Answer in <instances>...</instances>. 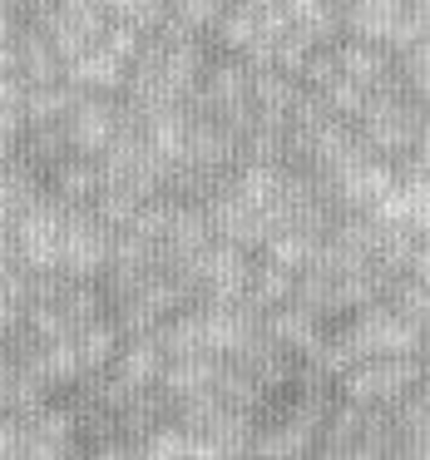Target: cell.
I'll use <instances>...</instances> for the list:
<instances>
[{
    "label": "cell",
    "mask_w": 430,
    "mask_h": 460,
    "mask_svg": "<svg viewBox=\"0 0 430 460\" xmlns=\"http://www.w3.org/2000/svg\"><path fill=\"white\" fill-rule=\"evenodd\" d=\"M426 361L420 351H396V357H366L356 367H347L337 376V386L347 391V401H361V406H396L410 386L420 381Z\"/></svg>",
    "instance_id": "1"
},
{
    "label": "cell",
    "mask_w": 430,
    "mask_h": 460,
    "mask_svg": "<svg viewBox=\"0 0 430 460\" xmlns=\"http://www.w3.org/2000/svg\"><path fill=\"white\" fill-rule=\"evenodd\" d=\"M341 341L351 347V357H396V351H420L426 347V327L406 322L396 307H381V302H366V307L351 317V327L341 332Z\"/></svg>",
    "instance_id": "2"
},
{
    "label": "cell",
    "mask_w": 430,
    "mask_h": 460,
    "mask_svg": "<svg viewBox=\"0 0 430 460\" xmlns=\"http://www.w3.org/2000/svg\"><path fill=\"white\" fill-rule=\"evenodd\" d=\"M65 218L55 203H31V208L15 218V252L31 272H55L65 252Z\"/></svg>",
    "instance_id": "3"
},
{
    "label": "cell",
    "mask_w": 430,
    "mask_h": 460,
    "mask_svg": "<svg viewBox=\"0 0 430 460\" xmlns=\"http://www.w3.org/2000/svg\"><path fill=\"white\" fill-rule=\"evenodd\" d=\"M104 11L94 5V0H50L40 11V31L55 40V50L65 55V60H75V55H84L90 45H100L104 35Z\"/></svg>",
    "instance_id": "4"
},
{
    "label": "cell",
    "mask_w": 430,
    "mask_h": 460,
    "mask_svg": "<svg viewBox=\"0 0 430 460\" xmlns=\"http://www.w3.org/2000/svg\"><path fill=\"white\" fill-rule=\"evenodd\" d=\"M114 258V238H110V223L100 213H70L65 218V252H60V268L70 278H94L104 272Z\"/></svg>",
    "instance_id": "5"
},
{
    "label": "cell",
    "mask_w": 430,
    "mask_h": 460,
    "mask_svg": "<svg viewBox=\"0 0 430 460\" xmlns=\"http://www.w3.org/2000/svg\"><path fill=\"white\" fill-rule=\"evenodd\" d=\"M361 129H366V144L381 154H406L420 144L426 134V114L406 100H371L366 114H361Z\"/></svg>",
    "instance_id": "6"
},
{
    "label": "cell",
    "mask_w": 430,
    "mask_h": 460,
    "mask_svg": "<svg viewBox=\"0 0 430 460\" xmlns=\"http://www.w3.org/2000/svg\"><path fill=\"white\" fill-rule=\"evenodd\" d=\"M203 100L233 129H248L258 119V94H252V65H213L208 80H203Z\"/></svg>",
    "instance_id": "7"
},
{
    "label": "cell",
    "mask_w": 430,
    "mask_h": 460,
    "mask_svg": "<svg viewBox=\"0 0 430 460\" xmlns=\"http://www.w3.org/2000/svg\"><path fill=\"white\" fill-rule=\"evenodd\" d=\"M189 272H193V282L208 288L213 302H238V297H248V288H252L248 258H242V248L228 238H223L218 248H203L198 258L189 262Z\"/></svg>",
    "instance_id": "8"
},
{
    "label": "cell",
    "mask_w": 430,
    "mask_h": 460,
    "mask_svg": "<svg viewBox=\"0 0 430 460\" xmlns=\"http://www.w3.org/2000/svg\"><path fill=\"white\" fill-rule=\"evenodd\" d=\"M65 134H70L75 154L100 159V154L114 144V134H119V110L104 104V94H80V104L65 114Z\"/></svg>",
    "instance_id": "9"
},
{
    "label": "cell",
    "mask_w": 430,
    "mask_h": 460,
    "mask_svg": "<svg viewBox=\"0 0 430 460\" xmlns=\"http://www.w3.org/2000/svg\"><path fill=\"white\" fill-rule=\"evenodd\" d=\"M65 80L84 94H114L129 80V60H119V55L104 50V45H90L84 55H75V60L65 65Z\"/></svg>",
    "instance_id": "10"
},
{
    "label": "cell",
    "mask_w": 430,
    "mask_h": 460,
    "mask_svg": "<svg viewBox=\"0 0 430 460\" xmlns=\"http://www.w3.org/2000/svg\"><path fill=\"white\" fill-rule=\"evenodd\" d=\"M163 357H169V351L159 347V337H154V332H139L129 347H119V357H114V376H119L129 391H149L154 381L163 376V367H169Z\"/></svg>",
    "instance_id": "11"
},
{
    "label": "cell",
    "mask_w": 430,
    "mask_h": 460,
    "mask_svg": "<svg viewBox=\"0 0 430 460\" xmlns=\"http://www.w3.org/2000/svg\"><path fill=\"white\" fill-rule=\"evenodd\" d=\"M65 55L55 50V40L45 31H21L15 35V75H25V84H55L65 80Z\"/></svg>",
    "instance_id": "12"
},
{
    "label": "cell",
    "mask_w": 430,
    "mask_h": 460,
    "mask_svg": "<svg viewBox=\"0 0 430 460\" xmlns=\"http://www.w3.org/2000/svg\"><path fill=\"white\" fill-rule=\"evenodd\" d=\"M337 189H341V203H347V208L371 213L391 189H396V169H386V164H376V159H361V164H351L347 173H337Z\"/></svg>",
    "instance_id": "13"
},
{
    "label": "cell",
    "mask_w": 430,
    "mask_h": 460,
    "mask_svg": "<svg viewBox=\"0 0 430 460\" xmlns=\"http://www.w3.org/2000/svg\"><path fill=\"white\" fill-rule=\"evenodd\" d=\"M233 154H238V129L233 124H189V144H183V164L189 169H223V164H233Z\"/></svg>",
    "instance_id": "14"
},
{
    "label": "cell",
    "mask_w": 430,
    "mask_h": 460,
    "mask_svg": "<svg viewBox=\"0 0 430 460\" xmlns=\"http://www.w3.org/2000/svg\"><path fill=\"white\" fill-rule=\"evenodd\" d=\"M159 386L169 391L173 401H193V396H203V391L218 386V361H213V351H193V357H169V367H163Z\"/></svg>",
    "instance_id": "15"
},
{
    "label": "cell",
    "mask_w": 430,
    "mask_h": 460,
    "mask_svg": "<svg viewBox=\"0 0 430 460\" xmlns=\"http://www.w3.org/2000/svg\"><path fill=\"white\" fill-rule=\"evenodd\" d=\"M337 60H341V75H351L356 84H366L371 94L391 80V60H386V50H381V40H361V35H351V40L337 45Z\"/></svg>",
    "instance_id": "16"
},
{
    "label": "cell",
    "mask_w": 430,
    "mask_h": 460,
    "mask_svg": "<svg viewBox=\"0 0 430 460\" xmlns=\"http://www.w3.org/2000/svg\"><path fill=\"white\" fill-rule=\"evenodd\" d=\"M400 11H406V0H347V31L361 35V40H381L386 45L400 25Z\"/></svg>",
    "instance_id": "17"
},
{
    "label": "cell",
    "mask_w": 430,
    "mask_h": 460,
    "mask_svg": "<svg viewBox=\"0 0 430 460\" xmlns=\"http://www.w3.org/2000/svg\"><path fill=\"white\" fill-rule=\"evenodd\" d=\"M84 90H75L70 80H55V84H31L25 90V119L31 124H65V114L80 104Z\"/></svg>",
    "instance_id": "18"
},
{
    "label": "cell",
    "mask_w": 430,
    "mask_h": 460,
    "mask_svg": "<svg viewBox=\"0 0 430 460\" xmlns=\"http://www.w3.org/2000/svg\"><path fill=\"white\" fill-rule=\"evenodd\" d=\"M55 189H60V203H84L104 189V169L90 154H75V159L55 164Z\"/></svg>",
    "instance_id": "19"
},
{
    "label": "cell",
    "mask_w": 430,
    "mask_h": 460,
    "mask_svg": "<svg viewBox=\"0 0 430 460\" xmlns=\"http://www.w3.org/2000/svg\"><path fill=\"white\" fill-rule=\"evenodd\" d=\"M31 203H40L31 169H21V164H0V233L11 228Z\"/></svg>",
    "instance_id": "20"
},
{
    "label": "cell",
    "mask_w": 430,
    "mask_h": 460,
    "mask_svg": "<svg viewBox=\"0 0 430 460\" xmlns=\"http://www.w3.org/2000/svg\"><path fill=\"white\" fill-rule=\"evenodd\" d=\"M154 337L169 357H193V351H208V322H203V312H183V317L154 327Z\"/></svg>",
    "instance_id": "21"
},
{
    "label": "cell",
    "mask_w": 430,
    "mask_h": 460,
    "mask_svg": "<svg viewBox=\"0 0 430 460\" xmlns=\"http://www.w3.org/2000/svg\"><path fill=\"white\" fill-rule=\"evenodd\" d=\"M292 292H297V272L282 268L277 258H268L262 268H252L248 297L258 302V307H282V302H292Z\"/></svg>",
    "instance_id": "22"
},
{
    "label": "cell",
    "mask_w": 430,
    "mask_h": 460,
    "mask_svg": "<svg viewBox=\"0 0 430 460\" xmlns=\"http://www.w3.org/2000/svg\"><path fill=\"white\" fill-rule=\"evenodd\" d=\"M75 341H80L84 371H104V367H114V357H119V327H114V322H100V317H94L90 327L75 332Z\"/></svg>",
    "instance_id": "23"
},
{
    "label": "cell",
    "mask_w": 430,
    "mask_h": 460,
    "mask_svg": "<svg viewBox=\"0 0 430 460\" xmlns=\"http://www.w3.org/2000/svg\"><path fill=\"white\" fill-rule=\"evenodd\" d=\"M282 11H287V21L297 25V31H307L317 45H327L331 35H337V15H331L327 0H282Z\"/></svg>",
    "instance_id": "24"
},
{
    "label": "cell",
    "mask_w": 430,
    "mask_h": 460,
    "mask_svg": "<svg viewBox=\"0 0 430 460\" xmlns=\"http://www.w3.org/2000/svg\"><path fill=\"white\" fill-rule=\"evenodd\" d=\"M317 94L327 100V110L337 114V119H361V114H366V104H371V90H366V84H356L351 75H337V80H327Z\"/></svg>",
    "instance_id": "25"
},
{
    "label": "cell",
    "mask_w": 430,
    "mask_h": 460,
    "mask_svg": "<svg viewBox=\"0 0 430 460\" xmlns=\"http://www.w3.org/2000/svg\"><path fill=\"white\" fill-rule=\"evenodd\" d=\"M258 35H262V15H258V5H252V0H242L238 11H223L218 40L228 45V50H248Z\"/></svg>",
    "instance_id": "26"
},
{
    "label": "cell",
    "mask_w": 430,
    "mask_h": 460,
    "mask_svg": "<svg viewBox=\"0 0 430 460\" xmlns=\"http://www.w3.org/2000/svg\"><path fill=\"white\" fill-rule=\"evenodd\" d=\"M65 154H70L65 124H31V134H25V159L31 164H65Z\"/></svg>",
    "instance_id": "27"
},
{
    "label": "cell",
    "mask_w": 430,
    "mask_h": 460,
    "mask_svg": "<svg viewBox=\"0 0 430 460\" xmlns=\"http://www.w3.org/2000/svg\"><path fill=\"white\" fill-rule=\"evenodd\" d=\"M223 11H228V0H169V21L183 31H208L223 21Z\"/></svg>",
    "instance_id": "28"
},
{
    "label": "cell",
    "mask_w": 430,
    "mask_h": 460,
    "mask_svg": "<svg viewBox=\"0 0 430 460\" xmlns=\"http://www.w3.org/2000/svg\"><path fill=\"white\" fill-rule=\"evenodd\" d=\"M400 70H406V84L416 90V100H430V35H420L400 50Z\"/></svg>",
    "instance_id": "29"
},
{
    "label": "cell",
    "mask_w": 430,
    "mask_h": 460,
    "mask_svg": "<svg viewBox=\"0 0 430 460\" xmlns=\"http://www.w3.org/2000/svg\"><path fill=\"white\" fill-rule=\"evenodd\" d=\"M391 307H396L406 322H416V327H430V288L426 282L406 278L396 292H391Z\"/></svg>",
    "instance_id": "30"
},
{
    "label": "cell",
    "mask_w": 430,
    "mask_h": 460,
    "mask_svg": "<svg viewBox=\"0 0 430 460\" xmlns=\"http://www.w3.org/2000/svg\"><path fill=\"white\" fill-rule=\"evenodd\" d=\"M100 45H104V50H114L119 60H129V65H134V60L144 55V31H139L134 21H124V15H119V21H110V25H104Z\"/></svg>",
    "instance_id": "31"
},
{
    "label": "cell",
    "mask_w": 430,
    "mask_h": 460,
    "mask_svg": "<svg viewBox=\"0 0 430 460\" xmlns=\"http://www.w3.org/2000/svg\"><path fill=\"white\" fill-rule=\"evenodd\" d=\"M25 446V416H0V456Z\"/></svg>",
    "instance_id": "32"
},
{
    "label": "cell",
    "mask_w": 430,
    "mask_h": 460,
    "mask_svg": "<svg viewBox=\"0 0 430 460\" xmlns=\"http://www.w3.org/2000/svg\"><path fill=\"white\" fill-rule=\"evenodd\" d=\"M406 272H410L416 282H426V288H430V243H416V248H410Z\"/></svg>",
    "instance_id": "33"
},
{
    "label": "cell",
    "mask_w": 430,
    "mask_h": 460,
    "mask_svg": "<svg viewBox=\"0 0 430 460\" xmlns=\"http://www.w3.org/2000/svg\"><path fill=\"white\" fill-rule=\"evenodd\" d=\"M15 258H21V252H15V243H5V233H0V282L15 272Z\"/></svg>",
    "instance_id": "34"
},
{
    "label": "cell",
    "mask_w": 430,
    "mask_h": 460,
    "mask_svg": "<svg viewBox=\"0 0 430 460\" xmlns=\"http://www.w3.org/2000/svg\"><path fill=\"white\" fill-rule=\"evenodd\" d=\"M15 35H21L15 31V11H0V45H11Z\"/></svg>",
    "instance_id": "35"
},
{
    "label": "cell",
    "mask_w": 430,
    "mask_h": 460,
    "mask_svg": "<svg viewBox=\"0 0 430 460\" xmlns=\"http://www.w3.org/2000/svg\"><path fill=\"white\" fill-rule=\"evenodd\" d=\"M94 5H100L104 15H124V11L134 5V0H94Z\"/></svg>",
    "instance_id": "36"
},
{
    "label": "cell",
    "mask_w": 430,
    "mask_h": 460,
    "mask_svg": "<svg viewBox=\"0 0 430 460\" xmlns=\"http://www.w3.org/2000/svg\"><path fill=\"white\" fill-rule=\"evenodd\" d=\"M420 361H426V371H430V337H426V347H420Z\"/></svg>",
    "instance_id": "37"
},
{
    "label": "cell",
    "mask_w": 430,
    "mask_h": 460,
    "mask_svg": "<svg viewBox=\"0 0 430 460\" xmlns=\"http://www.w3.org/2000/svg\"><path fill=\"white\" fill-rule=\"evenodd\" d=\"M25 5H35V11H45V5H50V0H25Z\"/></svg>",
    "instance_id": "38"
}]
</instances>
